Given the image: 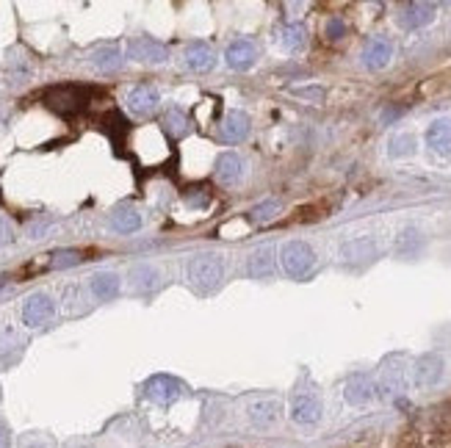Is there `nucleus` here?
I'll return each instance as SVG.
<instances>
[{"instance_id":"nucleus-18","label":"nucleus","mask_w":451,"mask_h":448,"mask_svg":"<svg viewBox=\"0 0 451 448\" xmlns=\"http://www.w3.org/2000/svg\"><path fill=\"white\" fill-rule=\"evenodd\" d=\"M277 44H279L282 50H288V53H296V50H302V47L307 44V33H304V28H302L299 22L282 25L279 33H277Z\"/></svg>"},{"instance_id":"nucleus-3","label":"nucleus","mask_w":451,"mask_h":448,"mask_svg":"<svg viewBox=\"0 0 451 448\" xmlns=\"http://www.w3.org/2000/svg\"><path fill=\"white\" fill-rule=\"evenodd\" d=\"M83 102H86V88H77V86H58L47 94V105L61 116L80 111Z\"/></svg>"},{"instance_id":"nucleus-31","label":"nucleus","mask_w":451,"mask_h":448,"mask_svg":"<svg viewBox=\"0 0 451 448\" xmlns=\"http://www.w3.org/2000/svg\"><path fill=\"white\" fill-rule=\"evenodd\" d=\"M80 260V252L75 249H61L53 254V268H66V265H75Z\"/></svg>"},{"instance_id":"nucleus-7","label":"nucleus","mask_w":451,"mask_h":448,"mask_svg":"<svg viewBox=\"0 0 451 448\" xmlns=\"http://www.w3.org/2000/svg\"><path fill=\"white\" fill-rule=\"evenodd\" d=\"M437 14V6L434 3H404L398 8V22L401 28H421V25H429Z\"/></svg>"},{"instance_id":"nucleus-24","label":"nucleus","mask_w":451,"mask_h":448,"mask_svg":"<svg viewBox=\"0 0 451 448\" xmlns=\"http://www.w3.org/2000/svg\"><path fill=\"white\" fill-rule=\"evenodd\" d=\"M421 246H423V238H421V232H418V230H404V232L398 235V241H396V252H398V254H404V257L415 254Z\"/></svg>"},{"instance_id":"nucleus-12","label":"nucleus","mask_w":451,"mask_h":448,"mask_svg":"<svg viewBox=\"0 0 451 448\" xmlns=\"http://www.w3.org/2000/svg\"><path fill=\"white\" fill-rule=\"evenodd\" d=\"M246 133H249V116H246L243 111H230V113L221 119V124H219V136H221L224 141H230V144L243 141Z\"/></svg>"},{"instance_id":"nucleus-2","label":"nucleus","mask_w":451,"mask_h":448,"mask_svg":"<svg viewBox=\"0 0 451 448\" xmlns=\"http://www.w3.org/2000/svg\"><path fill=\"white\" fill-rule=\"evenodd\" d=\"M188 279L199 288V290H210L219 285L221 279V260L216 254H196L188 263Z\"/></svg>"},{"instance_id":"nucleus-10","label":"nucleus","mask_w":451,"mask_h":448,"mask_svg":"<svg viewBox=\"0 0 451 448\" xmlns=\"http://www.w3.org/2000/svg\"><path fill=\"white\" fill-rule=\"evenodd\" d=\"M390 58H393V44L382 36H374L362 50V64L368 69H382L390 64Z\"/></svg>"},{"instance_id":"nucleus-29","label":"nucleus","mask_w":451,"mask_h":448,"mask_svg":"<svg viewBox=\"0 0 451 448\" xmlns=\"http://www.w3.org/2000/svg\"><path fill=\"white\" fill-rule=\"evenodd\" d=\"M412 149H415V138H412L409 133L396 136V138L390 141V155H409Z\"/></svg>"},{"instance_id":"nucleus-20","label":"nucleus","mask_w":451,"mask_h":448,"mask_svg":"<svg viewBox=\"0 0 451 448\" xmlns=\"http://www.w3.org/2000/svg\"><path fill=\"white\" fill-rule=\"evenodd\" d=\"M91 290L97 299H113L119 293V277L111 274V271H102V274H94L91 277Z\"/></svg>"},{"instance_id":"nucleus-4","label":"nucleus","mask_w":451,"mask_h":448,"mask_svg":"<svg viewBox=\"0 0 451 448\" xmlns=\"http://www.w3.org/2000/svg\"><path fill=\"white\" fill-rule=\"evenodd\" d=\"M53 312H55V304H53V299H50L47 293H33V296H28L25 304H22V321H25L28 326H42V324H47V321L53 318Z\"/></svg>"},{"instance_id":"nucleus-9","label":"nucleus","mask_w":451,"mask_h":448,"mask_svg":"<svg viewBox=\"0 0 451 448\" xmlns=\"http://www.w3.org/2000/svg\"><path fill=\"white\" fill-rule=\"evenodd\" d=\"M426 147L437 155H451V119H434L426 127Z\"/></svg>"},{"instance_id":"nucleus-11","label":"nucleus","mask_w":451,"mask_h":448,"mask_svg":"<svg viewBox=\"0 0 451 448\" xmlns=\"http://www.w3.org/2000/svg\"><path fill=\"white\" fill-rule=\"evenodd\" d=\"M158 88L155 86H149V83H141V86H136L130 94H127V108L133 111V113H141V116H147V113H152L155 108H158Z\"/></svg>"},{"instance_id":"nucleus-34","label":"nucleus","mask_w":451,"mask_h":448,"mask_svg":"<svg viewBox=\"0 0 451 448\" xmlns=\"http://www.w3.org/2000/svg\"><path fill=\"white\" fill-rule=\"evenodd\" d=\"M0 448H8V431L0 426Z\"/></svg>"},{"instance_id":"nucleus-22","label":"nucleus","mask_w":451,"mask_h":448,"mask_svg":"<svg viewBox=\"0 0 451 448\" xmlns=\"http://www.w3.org/2000/svg\"><path fill=\"white\" fill-rule=\"evenodd\" d=\"M111 224H113V230H119V232H136V230L141 227V216H138L133 207H119V210L111 216Z\"/></svg>"},{"instance_id":"nucleus-15","label":"nucleus","mask_w":451,"mask_h":448,"mask_svg":"<svg viewBox=\"0 0 451 448\" xmlns=\"http://www.w3.org/2000/svg\"><path fill=\"white\" fill-rule=\"evenodd\" d=\"M224 58H227V66H230V69H249V66L255 64V58H257V50H255L252 41L238 39V41H232V44L227 47Z\"/></svg>"},{"instance_id":"nucleus-14","label":"nucleus","mask_w":451,"mask_h":448,"mask_svg":"<svg viewBox=\"0 0 451 448\" xmlns=\"http://www.w3.org/2000/svg\"><path fill=\"white\" fill-rule=\"evenodd\" d=\"M243 177V160L235 152H224L216 158V180L221 185H235Z\"/></svg>"},{"instance_id":"nucleus-5","label":"nucleus","mask_w":451,"mask_h":448,"mask_svg":"<svg viewBox=\"0 0 451 448\" xmlns=\"http://www.w3.org/2000/svg\"><path fill=\"white\" fill-rule=\"evenodd\" d=\"M412 373H415V384H418V387H432V384H437L440 376H443V357L434 354V351L421 354V357L415 360Z\"/></svg>"},{"instance_id":"nucleus-21","label":"nucleus","mask_w":451,"mask_h":448,"mask_svg":"<svg viewBox=\"0 0 451 448\" xmlns=\"http://www.w3.org/2000/svg\"><path fill=\"white\" fill-rule=\"evenodd\" d=\"M91 61H94L97 69H102V72H113V69H119V64H122V53H119V47L105 44V47L94 50Z\"/></svg>"},{"instance_id":"nucleus-28","label":"nucleus","mask_w":451,"mask_h":448,"mask_svg":"<svg viewBox=\"0 0 451 448\" xmlns=\"http://www.w3.org/2000/svg\"><path fill=\"white\" fill-rule=\"evenodd\" d=\"M277 409H279L277 401H257V404L252 407V418L260 420V423H268V420L277 418Z\"/></svg>"},{"instance_id":"nucleus-17","label":"nucleus","mask_w":451,"mask_h":448,"mask_svg":"<svg viewBox=\"0 0 451 448\" xmlns=\"http://www.w3.org/2000/svg\"><path fill=\"white\" fill-rule=\"evenodd\" d=\"M346 398L351 401V404H368L371 398H374V393H376V384L368 379V376H362V373H357V376H351L349 382H346Z\"/></svg>"},{"instance_id":"nucleus-6","label":"nucleus","mask_w":451,"mask_h":448,"mask_svg":"<svg viewBox=\"0 0 451 448\" xmlns=\"http://www.w3.org/2000/svg\"><path fill=\"white\" fill-rule=\"evenodd\" d=\"M127 55L136 58V61H147V64H160L166 61V47L160 41H155L152 36H136L130 44H127Z\"/></svg>"},{"instance_id":"nucleus-1","label":"nucleus","mask_w":451,"mask_h":448,"mask_svg":"<svg viewBox=\"0 0 451 448\" xmlns=\"http://www.w3.org/2000/svg\"><path fill=\"white\" fill-rule=\"evenodd\" d=\"M279 263H282L285 274H291V277H304V274L313 268L315 254H313V249H310L304 241H291V243L282 246Z\"/></svg>"},{"instance_id":"nucleus-26","label":"nucleus","mask_w":451,"mask_h":448,"mask_svg":"<svg viewBox=\"0 0 451 448\" xmlns=\"http://www.w3.org/2000/svg\"><path fill=\"white\" fill-rule=\"evenodd\" d=\"M155 268H149V265H136L133 271H130V279H133V288H138V290H147V288H152L155 285Z\"/></svg>"},{"instance_id":"nucleus-32","label":"nucleus","mask_w":451,"mask_h":448,"mask_svg":"<svg viewBox=\"0 0 451 448\" xmlns=\"http://www.w3.org/2000/svg\"><path fill=\"white\" fill-rule=\"evenodd\" d=\"M343 33H346V25H343L340 19H329V22H326V36H329V39H340Z\"/></svg>"},{"instance_id":"nucleus-33","label":"nucleus","mask_w":451,"mask_h":448,"mask_svg":"<svg viewBox=\"0 0 451 448\" xmlns=\"http://www.w3.org/2000/svg\"><path fill=\"white\" fill-rule=\"evenodd\" d=\"M8 241H11V224H8V221L0 216V246H3V243H8Z\"/></svg>"},{"instance_id":"nucleus-13","label":"nucleus","mask_w":451,"mask_h":448,"mask_svg":"<svg viewBox=\"0 0 451 448\" xmlns=\"http://www.w3.org/2000/svg\"><path fill=\"white\" fill-rule=\"evenodd\" d=\"M291 418L296 423H315L321 418V401L310 393H299L293 401H291Z\"/></svg>"},{"instance_id":"nucleus-8","label":"nucleus","mask_w":451,"mask_h":448,"mask_svg":"<svg viewBox=\"0 0 451 448\" xmlns=\"http://www.w3.org/2000/svg\"><path fill=\"white\" fill-rule=\"evenodd\" d=\"M147 395L152 398V401H158V404H169V401H174L180 393H183V384L174 379V376H166V373H158V376H152L149 382H147Z\"/></svg>"},{"instance_id":"nucleus-27","label":"nucleus","mask_w":451,"mask_h":448,"mask_svg":"<svg viewBox=\"0 0 451 448\" xmlns=\"http://www.w3.org/2000/svg\"><path fill=\"white\" fill-rule=\"evenodd\" d=\"M385 393H396L404 387V371L401 368H385L382 373V384H379Z\"/></svg>"},{"instance_id":"nucleus-19","label":"nucleus","mask_w":451,"mask_h":448,"mask_svg":"<svg viewBox=\"0 0 451 448\" xmlns=\"http://www.w3.org/2000/svg\"><path fill=\"white\" fill-rule=\"evenodd\" d=\"M343 260L349 263H362V260H371L376 257V243L371 238H357V241H349L343 249H340Z\"/></svg>"},{"instance_id":"nucleus-25","label":"nucleus","mask_w":451,"mask_h":448,"mask_svg":"<svg viewBox=\"0 0 451 448\" xmlns=\"http://www.w3.org/2000/svg\"><path fill=\"white\" fill-rule=\"evenodd\" d=\"M277 213H279V202L268 199V202H260V205H255V207L249 210V221H255V224H268L271 218H277Z\"/></svg>"},{"instance_id":"nucleus-23","label":"nucleus","mask_w":451,"mask_h":448,"mask_svg":"<svg viewBox=\"0 0 451 448\" xmlns=\"http://www.w3.org/2000/svg\"><path fill=\"white\" fill-rule=\"evenodd\" d=\"M271 268H274V257H271L268 249H260V252H255L249 257V274L252 277L266 279V277H271Z\"/></svg>"},{"instance_id":"nucleus-30","label":"nucleus","mask_w":451,"mask_h":448,"mask_svg":"<svg viewBox=\"0 0 451 448\" xmlns=\"http://www.w3.org/2000/svg\"><path fill=\"white\" fill-rule=\"evenodd\" d=\"M163 122H166V130H169L172 136H183V133H185V116H183L180 111H169Z\"/></svg>"},{"instance_id":"nucleus-16","label":"nucleus","mask_w":451,"mask_h":448,"mask_svg":"<svg viewBox=\"0 0 451 448\" xmlns=\"http://www.w3.org/2000/svg\"><path fill=\"white\" fill-rule=\"evenodd\" d=\"M213 47L210 44H205V41H191L188 47H185V64H188V69H194V72H208L210 66H213Z\"/></svg>"}]
</instances>
